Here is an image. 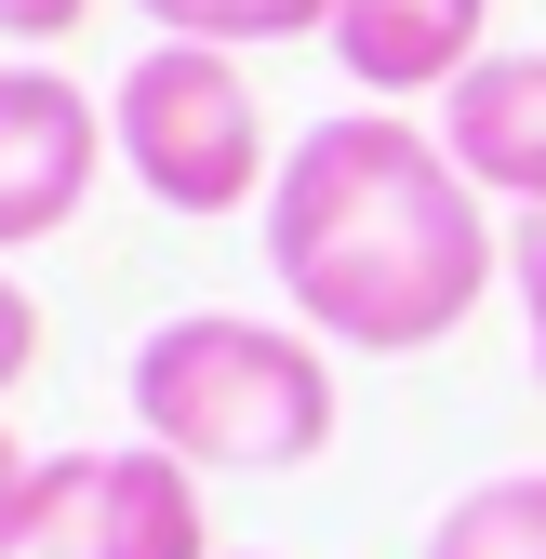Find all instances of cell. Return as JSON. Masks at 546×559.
Returning a JSON list of instances; mask_svg holds the SVG:
<instances>
[{"mask_svg":"<svg viewBox=\"0 0 546 559\" xmlns=\"http://www.w3.org/2000/svg\"><path fill=\"white\" fill-rule=\"evenodd\" d=\"M266 280L294 294L320 346L427 360L494 294V200L453 174V147L400 107H333L281 147L266 187Z\"/></svg>","mask_w":546,"mask_h":559,"instance_id":"obj_1","label":"cell"},{"mask_svg":"<svg viewBox=\"0 0 546 559\" xmlns=\"http://www.w3.org/2000/svg\"><path fill=\"white\" fill-rule=\"evenodd\" d=\"M133 440L187 453L200 479H281L333 453V360L307 320L187 307L133 346Z\"/></svg>","mask_w":546,"mask_h":559,"instance_id":"obj_2","label":"cell"},{"mask_svg":"<svg viewBox=\"0 0 546 559\" xmlns=\"http://www.w3.org/2000/svg\"><path fill=\"white\" fill-rule=\"evenodd\" d=\"M107 133H120V174L161 200V214H266L281 187V147H266V94L240 81V53L214 40H147L107 81Z\"/></svg>","mask_w":546,"mask_h":559,"instance_id":"obj_3","label":"cell"},{"mask_svg":"<svg viewBox=\"0 0 546 559\" xmlns=\"http://www.w3.org/2000/svg\"><path fill=\"white\" fill-rule=\"evenodd\" d=\"M40 559H227L200 466L161 440L120 453H54V507H40Z\"/></svg>","mask_w":546,"mask_h":559,"instance_id":"obj_4","label":"cell"},{"mask_svg":"<svg viewBox=\"0 0 546 559\" xmlns=\"http://www.w3.org/2000/svg\"><path fill=\"white\" fill-rule=\"evenodd\" d=\"M107 160H120V133H107V107L67 67H40V53L0 67V266L27 240H54V227H81Z\"/></svg>","mask_w":546,"mask_h":559,"instance_id":"obj_5","label":"cell"},{"mask_svg":"<svg viewBox=\"0 0 546 559\" xmlns=\"http://www.w3.org/2000/svg\"><path fill=\"white\" fill-rule=\"evenodd\" d=\"M480 53H494V0H347L333 14V67L360 81V107L453 94Z\"/></svg>","mask_w":546,"mask_h":559,"instance_id":"obj_6","label":"cell"},{"mask_svg":"<svg viewBox=\"0 0 546 559\" xmlns=\"http://www.w3.org/2000/svg\"><path fill=\"white\" fill-rule=\"evenodd\" d=\"M440 147H453V174L480 200L546 214V53H480L440 94Z\"/></svg>","mask_w":546,"mask_h":559,"instance_id":"obj_7","label":"cell"},{"mask_svg":"<svg viewBox=\"0 0 546 559\" xmlns=\"http://www.w3.org/2000/svg\"><path fill=\"white\" fill-rule=\"evenodd\" d=\"M427 559H546V466H507V479H466L440 507Z\"/></svg>","mask_w":546,"mask_h":559,"instance_id":"obj_8","label":"cell"},{"mask_svg":"<svg viewBox=\"0 0 546 559\" xmlns=\"http://www.w3.org/2000/svg\"><path fill=\"white\" fill-rule=\"evenodd\" d=\"M161 40H214V53H266V40H333L347 0H133Z\"/></svg>","mask_w":546,"mask_h":559,"instance_id":"obj_9","label":"cell"},{"mask_svg":"<svg viewBox=\"0 0 546 559\" xmlns=\"http://www.w3.org/2000/svg\"><path fill=\"white\" fill-rule=\"evenodd\" d=\"M40 507H54V453L0 427V559H40Z\"/></svg>","mask_w":546,"mask_h":559,"instance_id":"obj_10","label":"cell"},{"mask_svg":"<svg viewBox=\"0 0 546 559\" xmlns=\"http://www.w3.org/2000/svg\"><path fill=\"white\" fill-rule=\"evenodd\" d=\"M507 280H520V333H533V373H546V214H507Z\"/></svg>","mask_w":546,"mask_h":559,"instance_id":"obj_11","label":"cell"},{"mask_svg":"<svg viewBox=\"0 0 546 559\" xmlns=\"http://www.w3.org/2000/svg\"><path fill=\"white\" fill-rule=\"evenodd\" d=\"M27 373H40V294H27L14 266H0V400H14Z\"/></svg>","mask_w":546,"mask_h":559,"instance_id":"obj_12","label":"cell"},{"mask_svg":"<svg viewBox=\"0 0 546 559\" xmlns=\"http://www.w3.org/2000/svg\"><path fill=\"white\" fill-rule=\"evenodd\" d=\"M81 14H94V0H0V40H14V53H54Z\"/></svg>","mask_w":546,"mask_h":559,"instance_id":"obj_13","label":"cell"}]
</instances>
